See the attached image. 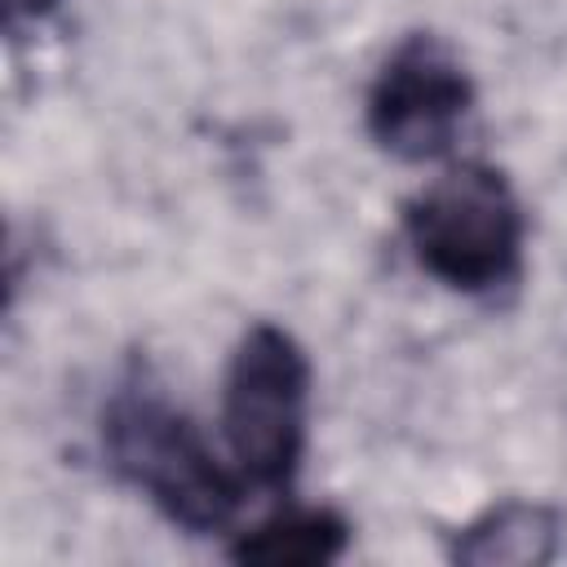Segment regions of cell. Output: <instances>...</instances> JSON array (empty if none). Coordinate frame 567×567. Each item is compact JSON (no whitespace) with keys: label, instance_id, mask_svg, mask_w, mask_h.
Instances as JSON below:
<instances>
[{"label":"cell","instance_id":"4","mask_svg":"<svg viewBox=\"0 0 567 567\" xmlns=\"http://www.w3.org/2000/svg\"><path fill=\"white\" fill-rule=\"evenodd\" d=\"M470 111L474 80L456 49L430 31H412L377 66L363 120L385 155L403 164H425L443 159L456 146Z\"/></svg>","mask_w":567,"mask_h":567},{"label":"cell","instance_id":"2","mask_svg":"<svg viewBox=\"0 0 567 567\" xmlns=\"http://www.w3.org/2000/svg\"><path fill=\"white\" fill-rule=\"evenodd\" d=\"M403 235L425 275L465 297H487L523 270V204L483 159L447 164L403 204Z\"/></svg>","mask_w":567,"mask_h":567},{"label":"cell","instance_id":"6","mask_svg":"<svg viewBox=\"0 0 567 567\" xmlns=\"http://www.w3.org/2000/svg\"><path fill=\"white\" fill-rule=\"evenodd\" d=\"M350 545V523L328 505H284L257 527H248L235 545V563L257 567H323L341 558Z\"/></svg>","mask_w":567,"mask_h":567},{"label":"cell","instance_id":"7","mask_svg":"<svg viewBox=\"0 0 567 567\" xmlns=\"http://www.w3.org/2000/svg\"><path fill=\"white\" fill-rule=\"evenodd\" d=\"M58 9V0H4V27L18 31L22 22H40Z\"/></svg>","mask_w":567,"mask_h":567},{"label":"cell","instance_id":"3","mask_svg":"<svg viewBox=\"0 0 567 567\" xmlns=\"http://www.w3.org/2000/svg\"><path fill=\"white\" fill-rule=\"evenodd\" d=\"M310 359L301 341L257 319L230 350L221 381V434L235 470L270 492H288L306 452Z\"/></svg>","mask_w":567,"mask_h":567},{"label":"cell","instance_id":"1","mask_svg":"<svg viewBox=\"0 0 567 567\" xmlns=\"http://www.w3.org/2000/svg\"><path fill=\"white\" fill-rule=\"evenodd\" d=\"M102 452L115 478L137 487L190 536L226 532L244 505V474L230 470L195 416L177 408L146 368H133L102 408Z\"/></svg>","mask_w":567,"mask_h":567},{"label":"cell","instance_id":"5","mask_svg":"<svg viewBox=\"0 0 567 567\" xmlns=\"http://www.w3.org/2000/svg\"><path fill=\"white\" fill-rule=\"evenodd\" d=\"M558 509L545 501H496L452 536L447 558L465 567H540L558 558Z\"/></svg>","mask_w":567,"mask_h":567}]
</instances>
